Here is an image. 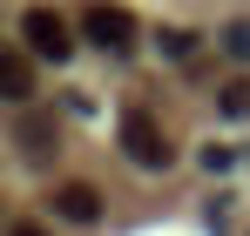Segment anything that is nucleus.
Returning <instances> with one entry per match:
<instances>
[{
  "label": "nucleus",
  "instance_id": "obj_7",
  "mask_svg": "<svg viewBox=\"0 0 250 236\" xmlns=\"http://www.w3.org/2000/svg\"><path fill=\"white\" fill-rule=\"evenodd\" d=\"M156 47H163L169 61H189V54L203 47V34H189V27H163V34H156Z\"/></svg>",
  "mask_w": 250,
  "mask_h": 236
},
{
  "label": "nucleus",
  "instance_id": "obj_2",
  "mask_svg": "<svg viewBox=\"0 0 250 236\" xmlns=\"http://www.w3.org/2000/svg\"><path fill=\"white\" fill-rule=\"evenodd\" d=\"M21 47L41 54V61H68V54H75V34H68V20H61L54 7H27V14H21Z\"/></svg>",
  "mask_w": 250,
  "mask_h": 236
},
{
  "label": "nucleus",
  "instance_id": "obj_4",
  "mask_svg": "<svg viewBox=\"0 0 250 236\" xmlns=\"http://www.w3.org/2000/svg\"><path fill=\"white\" fill-rule=\"evenodd\" d=\"M54 216H68V223H102V189L61 182V189H54Z\"/></svg>",
  "mask_w": 250,
  "mask_h": 236
},
{
  "label": "nucleus",
  "instance_id": "obj_8",
  "mask_svg": "<svg viewBox=\"0 0 250 236\" xmlns=\"http://www.w3.org/2000/svg\"><path fill=\"white\" fill-rule=\"evenodd\" d=\"M223 54H230L237 68H250V14H244V20H230V27H223Z\"/></svg>",
  "mask_w": 250,
  "mask_h": 236
},
{
  "label": "nucleus",
  "instance_id": "obj_5",
  "mask_svg": "<svg viewBox=\"0 0 250 236\" xmlns=\"http://www.w3.org/2000/svg\"><path fill=\"white\" fill-rule=\"evenodd\" d=\"M0 95H7V101H27V95H34V68H27V47H7V54H0Z\"/></svg>",
  "mask_w": 250,
  "mask_h": 236
},
{
  "label": "nucleus",
  "instance_id": "obj_10",
  "mask_svg": "<svg viewBox=\"0 0 250 236\" xmlns=\"http://www.w3.org/2000/svg\"><path fill=\"white\" fill-rule=\"evenodd\" d=\"M203 169H209V176H223V169H237V156H230V149H216V142H209V149H203Z\"/></svg>",
  "mask_w": 250,
  "mask_h": 236
},
{
  "label": "nucleus",
  "instance_id": "obj_1",
  "mask_svg": "<svg viewBox=\"0 0 250 236\" xmlns=\"http://www.w3.org/2000/svg\"><path fill=\"white\" fill-rule=\"evenodd\" d=\"M115 142H122V156L135 162V169H169V135L156 128V115H149V108H122Z\"/></svg>",
  "mask_w": 250,
  "mask_h": 236
},
{
  "label": "nucleus",
  "instance_id": "obj_3",
  "mask_svg": "<svg viewBox=\"0 0 250 236\" xmlns=\"http://www.w3.org/2000/svg\"><path fill=\"white\" fill-rule=\"evenodd\" d=\"M88 40H95L102 54H128V47H135V14L115 7V0H108V7H88Z\"/></svg>",
  "mask_w": 250,
  "mask_h": 236
},
{
  "label": "nucleus",
  "instance_id": "obj_9",
  "mask_svg": "<svg viewBox=\"0 0 250 236\" xmlns=\"http://www.w3.org/2000/svg\"><path fill=\"white\" fill-rule=\"evenodd\" d=\"M216 108H223L230 121H250V81H230V88L216 95Z\"/></svg>",
  "mask_w": 250,
  "mask_h": 236
},
{
  "label": "nucleus",
  "instance_id": "obj_11",
  "mask_svg": "<svg viewBox=\"0 0 250 236\" xmlns=\"http://www.w3.org/2000/svg\"><path fill=\"white\" fill-rule=\"evenodd\" d=\"M7 236H47V230H41V223H14Z\"/></svg>",
  "mask_w": 250,
  "mask_h": 236
},
{
  "label": "nucleus",
  "instance_id": "obj_6",
  "mask_svg": "<svg viewBox=\"0 0 250 236\" xmlns=\"http://www.w3.org/2000/svg\"><path fill=\"white\" fill-rule=\"evenodd\" d=\"M14 142H21V156H27V162H54V128H47V121L21 115V121H14Z\"/></svg>",
  "mask_w": 250,
  "mask_h": 236
}]
</instances>
